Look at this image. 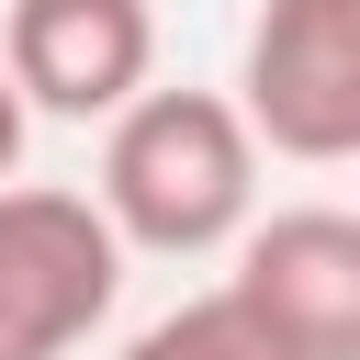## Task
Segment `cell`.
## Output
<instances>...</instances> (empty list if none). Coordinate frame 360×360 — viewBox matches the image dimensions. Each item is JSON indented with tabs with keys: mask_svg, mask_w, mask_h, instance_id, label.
<instances>
[{
	"mask_svg": "<svg viewBox=\"0 0 360 360\" xmlns=\"http://www.w3.org/2000/svg\"><path fill=\"white\" fill-rule=\"evenodd\" d=\"M90 202L112 214L124 259H214L236 248V225L259 214V135L225 90H135L124 112H101V180Z\"/></svg>",
	"mask_w": 360,
	"mask_h": 360,
	"instance_id": "obj_1",
	"label": "cell"
},
{
	"mask_svg": "<svg viewBox=\"0 0 360 360\" xmlns=\"http://www.w3.org/2000/svg\"><path fill=\"white\" fill-rule=\"evenodd\" d=\"M124 292V236L90 191L0 180V360H68Z\"/></svg>",
	"mask_w": 360,
	"mask_h": 360,
	"instance_id": "obj_2",
	"label": "cell"
},
{
	"mask_svg": "<svg viewBox=\"0 0 360 360\" xmlns=\"http://www.w3.org/2000/svg\"><path fill=\"white\" fill-rule=\"evenodd\" d=\"M236 112L270 158H360V0H259L236 45Z\"/></svg>",
	"mask_w": 360,
	"mask_h": 360,
	"instance_id": "obj_3",
	"label": "cell"
},
{
	"mask_svg": "<svg viewBox=\"0 0 360 360\" xmlns=\"http://www.w3.org/2000/svg\"><path fill=\"white\" fill-rule=\"evenodd\" d=\"M0 68L34 112L101 124L158 79V11L146 0H11L0 11Z\"/></svg>",
	"mask_w": 360,
	"mask_h": 360,
	"instance_id": "obj_4",
	"label": "cell"
},
{
	"mask_svg": "<svg viewBox=\"0 0 360 360\" xmlns=\"http://www.w3.org/2000/svg\"><path fill=\"white\" fill-rule=\"evenodd\" d=\"M225 281L270 315V338L292 360H360V214H338V202L248 214Z\"/></svg>",
	"mask_w": 360,
	"mask_h": 360,
	"instance_id": "obj_5",
	"label": "cell"
},
{
	"mask_svg": "<svg viewBox=\"0 0 360 360\" xmlns=\"http://www.w3.org/2000/svg\"><path fill=\"white\" fill-rule=\"evenodd\" d=\"M124 360H292V349H281V338H270V315L225 281V292L169 304L158 326H135V338H124Z\"/></svg>",
	"mask_w": 360,
	"mask_h": 360,
	"instance_id": "obj_6",
	"label": "cell"
},
{
	"mask_svg": "<svg viewBox=\"0 0 360 360\" xmlns=\"http://www.w3.org/2000/svg\"><path fill=\"white\" fill-rule=\"evenodd\" d=\"M22 135H34V101L11 90V68H0V180L22 169Z\"/></svg>",
	"mask_w": 360,
	"mask_h": 360,
	"instance_id": "obj_7",
	"label": "cell"
}]
</instances>
